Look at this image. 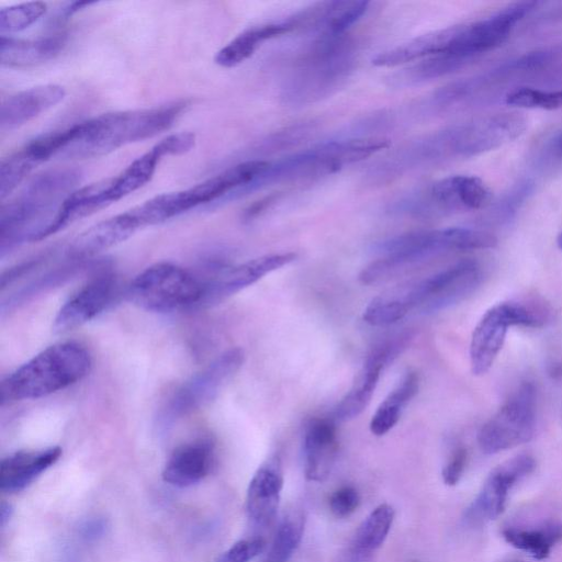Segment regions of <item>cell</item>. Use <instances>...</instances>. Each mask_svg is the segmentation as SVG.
<instances>
[{"instance_id": "5", "label": "cell", "mask_w": 562, "mask_h": 562, "mask_svg": "<svg viewBox=\"0 0 562 562\" xmlns=\"http://www.w3.org/2000/svg\"><path fill=\"white\" fill-rule=\"evenodd\" d=\"M355 61L356 48L350 40L324 35L300 61L284 88V98L307 103L329 94L349 77Z\"/></svg>"}, {"instance_id": "40", "label": "cell", "mask_w": 562, "mask_h": 562, "mask_svg": "<svg viewBox=\"0 0 562 562\" xmlns=\"http://www.w3.org/2000/svg\"><path fill=\"white\" fill-rule=\"evenodd\" d=\"M468 462V451L464 447L457 448L446 465L441 475L446 485L453 486L458 484L463 475Z\"/></svg>"}, {"instance_id": "42", "label": "cell", "mask_w": 562, "mask_h": 562, "mask_svg": "<svg viewBox=\"0 0 562 562\" xmlns=\"http://www.w3.org/2000/svg\"><path fill=\"white\" fill-rule=\"evenodd\" d=\"M549 149L553 156L562 159V132L551 140Z\"/></svg>"}, {"instance_id": "2", "label": "cell", "mask_w": 562, "mask_h": 562, "mask_svg": "<svg viewBox=\"0 0 562 562\" xmlns=\"http://www.w3.org/2000/svg\"><path fill=\"white\" fill-rule=\"evenodd\" d=\"M74 168H55L35 176L0 210V250L4 252L23 241H38L55 217L59 205L80 181Z\"/></svg>"}, {"instance_id": "22", "label": "cell", "mask_w": 562, "mask_h": 562, "mask_svg": "<svg viewBox=\"0 0 562 562\" xmlns=\"http://www.w3.org/2000/svg\"><path fill=\"white\" fill-rule=\"evenodd\" d=\"M67 36L55 34L36 40H16L1 35L0 61L2 66L22 68L41 65L56 57L66 46Z\"/></svg>"}, {"instance_id": "31", "label": "cell", "mask_w": 562, "mask_h": 562, "mask_svg": "<svg viewBox=\"0 0 562 562\" xmlns=\"http://www.w3.org/2000/svg\"><path fill=\"white\" fill-rule=\"evenodd\" d=\"M161 158L162 155L154 146L150 150L135 159L119 176L111 178L109 188L110 201L112 203L116 202L145 186L153 178Z\"/></svg>"}, {"instance_id": "14", "label": "cell", "mask_w": 562, "mask_h": 562, "mask_svg": "<svg viewBox=\"0 0 562 562\" xmlns=\"http://www.w3.org/2000/svg\"><path fill=\"white\" fill-rule=\"evenodd\" d=\"M296 254L281 252L260 256L237 266L223 268L206 283L200 305L217 303L236 292L254 284L266 274L278 270L293 260Z\"/></svg>"}, {"instance_id": "43", "label": "cell", "mask_w": 562, "mask_h": 562, "mask_svg": "<svg viewBox=\"0 0 562 562\" xmlns=\"http://www.w3.org/2000/svg\"><path fill=\"white\" fill-rule=\"evenodd\" d=\"M12 509L10 505L2 503L1 504V510H0V517H1V525H4L5 520L10 517Z\"/></svg>"}, {"instance_id": "12", "label": "cell", "mask_w": 562, "mask_h": 562, "mask_svg": "<svg viewBox=\"0 0 562 562\" xmlns=\"http://www.w3.org/2000/svg\"><path fill=\"white\" fill-rule=\"evenodd\" d=\"M492 193L482 179L475 176L454 175L436 181L428 191L404 202V210L416 215L435 211H473L485 207Z\"/></svg>"}, {"instance_id": "15", "label": "cell", "mask_w": 562, "mask_h": 562, "mask_svg": "<svg viewBox=\"0 0 562 562\" xmlns=\"http://www.w3.org/2000/svg\"><path fill=\"white\" fill-rule=\"evenodd\" d=\"M119 293L113 276L102 274L82 285L59 308L54 319L55 333L80 327L106 310Z\"/></svg>"}, {"instance_id": "36", "label": "cell", "mask_w": 562, "mask_h": 562, "mask_svg": "<svg viewBox=\"0 0 562 562\" xmlns=\"http://www.w3.org/2000/svg\"><path fill=\"white\" fill-rule=\"evenodd\" d=\"M505 102L517 108L557 110L562 108V90L544 91L521 87L508 92Z\"/></svg>"}, {"instance_id": "19", "label": "cell", "mask_w": 562, "mask_h": 562, "mask_svg": "<svg viewBox=\"0 0 562 562\" xmlns=\"http://www.w3.org/2000/svg\"><path fill=\"white\" fill-rule=\"evenodd\" d=\"M338 450L337 427L329 418H315L306 427L303 440L304 473L308 481L326 480Z\"/></svg>"}, {"instance_id": "32", "label": "cell", "mask_w": 562, "mask_h": 562, "mask_svg": "<svg viewBox=\"0 0 562 562\" xmlns=\"http://www.w3.org/2000/svg\"><path fill=\"white\" fill-rule=\"evenodd\" d=\"M304 530L299 513L286 515L279 524L265 562H288L297 549Z\"/></svg>"}, {"instance_id": "4", "label": "cell", "mask_w": 562, "mask_h": 562, "mask_svg": "<svg viewBox=\"0 0 562 562\" xmlns=\"http://www.w3.org/2000/svg\"><path fill=\"white\" fill-rule=\"evenodd\" d=\"M89 351L75 341L47 347L2 382V402L40 398L81 380L90 370Z\"/></svg>"}, {"instance_id": "21", "label": "cell", "mask_w": 562, "mask_h": 562, "mask_svg": "<svg viewBox=\"0 0 562 562\" xmlns=\"http://www.w3.org/2000/svg\"><path fill=\"white\" fill-rule=\"evenodd\" d=\"M60 456V447L20 450L9 454L2 459L0 464V490L4 493L24 490L50 468Z\"/></svg>"}, {"instance_id": "20", "label": "cell", "mask_w": 562, "mask_h": 562, "mask_svg": "<svg viewBox=\"0 0 562 562\" xmlns=\"http://www.w3.org/2000/svg\"><path fill=\"white\" fill-rule=\"evenodd\" d=\"M66 95L59 85H42L16 92L3 100L0 110L1 131H11L58 104Z\"/></svg>"}, {"instance_id": "3", "label": "cell", "mask_w": 562, "mask_h": 562, "mask_svg": "<svg viewBox=\"0 0 562 562\" xmlns=\"http://www.w3.org/2000/svg\"><path fill=\"white\" fill-rule=\"evenodd\" d=\"M496 244L491 233L465 227L405 233L375 245L381 257L361 270L359 281L378 284L439 254L493 248Z\"/></svg>"}, {"instance_id": "29", "label": "cell", "mask_w": 562, "mask_h": 562, "mask_svg": "<svg viewBox=\"0 0 562 562\" xmlns=\"http://www.w3.org/2000/svg\"><path fill=\"white\" fill-rule=\"evenodd\" d=\"M414 308L409 295V285L392 289L370 301L362 313L363 321L375 327L397 323Z\"/></svg>"}, {"instance_id": "37", "label": "cell", "mask_w": 562, "mask_h": 562, "mask_svg": "<svg viewBox=\"0 0 562 562\" xmlns=\"http://www.w3.org/2000/svg\"><path fill=\"white\" fill-rule=\"evenodd\" d=\"M360 497L352 486H341L329 497V509L336 518L349 517L359 506Z\"/></svg>"}, {"instance_id": "33", "label": "cell", "mask_w": 562, "mask_h": 562, "mask_svg": "<svg viewBox=\"0 0 562 562\" xmlns=\"http://www.w3.org/2000/svg\"><path fill=\"white\" fill-rule=\"evenodd\" d=\"M41 165L25 148L3 158L0 164V199L3 201L25 179L30 172Z\"/></svg>"}, {"instance_id": "30", "label": "cell", "mask_w": 562, "mask_h": 562, "mask_svg": "<svg viewBox=\"0 0 562 562\" xmlns=\"http://www.w3.org/2000/svg\"><path fill=\"white\" fill-rule=\"evenodd\" d=\"M395 512L389 504L376 506L359 526L352 542V553L360 559H366L385 541Z\"/></svg>"}, {"instance_id": "38", "label": "cell", "mask_w": 562, "mask_h": 562, "mask_svg": "<svg viewBox=\"0 0 562 562\" xmlns=\"http://www.w3.org/2000/svg\"><path fill=\"white\" fill-rule=\"evenodd\" d=\"M263 548L265 541L260 538L243 539L227 549L217 562H250Z\"/></svg>"}, {"instance_id": "8", "label": "cell", "mask_w": 562, "mask_h": 562, "mask_svg": "<svg viewBox=\"0 0 562 562\" xmlns=\"http://www.w3.org/2000/svg\"><path fill=\"white\" fill-rule=\"evenodd\" d=\"M536 429V390L524 382L499 409L482 425L477 443L486 454H494L526 443Z\"/></svg>"}, {"instance_id": "7", "label": "cell", "mask_w": 562, "mask_h": 562, "mask_svg": "<svg viewBox=\"0 0 562 562\" xmlns=\"http://www.w3.org/2000/svg\"><path fill=\"white\" fill-rule=\"evenodd\" d=\"M527 120L517 112L473 119L438 132L445 159L468 158L497 149L525 133Z\"/></svg>"}, {"instance_id": "1", "label": "cell", "mask_w": 562, "mask_h": 562, "mask_svg": "<svg viewBox=\"0 0 562 562\" xmlns=\"http://www.w3.org/2000/svg\"><path fill=\"white\" fill-rule=\"evenodd\" d=\"M188 106L177 100L150 109L105 113L63 130V147L57 157H100L131 143L150 138L172 126Z\"/></svg>"}, {"instance_id": "34", "label": "cell", "mask_w": 562, "mask_h": 562, "mask_svg": "<svg viewBox=\"0 0 562 562\" xmlns=\"http://www.w3.org/2000/svg\"><path fill=\"white\" fill-rule=\"evenodd\" d=\"M368 7V1H329L323 35H345L366 14Z\"/></svg>"}, {"instance_id": "26", "label": "cell", "mask_w": 562, "mask_h": 562, "mask_svg": "<svg viewBox=\"0 0 562 562\" xmlns=\"http://www.w3.org/2000/svg\"><path fill=\"white\" fill-rule=\"evenodd\" d=\"M384 368L385 366L380 359L369 353L352 387L341 398L335 409V417L337 419L341 422L351 420L366 409Z\"/></svg>"}, {"instance_id": "24", "label": "cell", "mask_w": 562, "mask_h": 562, "mask_svg": "<svg viewBox=\"0 0 562 562\" xmlns=\"http://www.w3.org/2000/svg\"><path fill=\"white\" fill-rule=\"evenodd\" d=\"M292 31L293 26L289 19L251 26L221 48L214 61L221 67H235L248 59L263 42Z\"/></svg>"}, {"instance_id": "28", "label": "cell", "mask_w": 562, "mask_h": 562, "mask_svg": "<svg viewBox=\"0 0 562 562\" xmlns=\"http://www.w3.org/2000/svg\"><path fill=\"white\" fill-rule=\"evenodd\" d=\"M418 387L419 379L416 372H407L378 406L370 420V431L375 436L389 432L398 422L403 408L417 394Z\"/></svg>"}, {"instance_id": "39", "label": "cell", "mask_w": 562, "mask_h": 562, "mask_svg": "<svg viewBox=\"0 0 562 562\" xmlns=\"http://www.w3.org/2000/svg\"><path fill=\"white\" fill-rule=\"evenodd\" d=\"M195 144V135L191 132H180L170 134L158 142L155 147L165 156L182 155L193 148Z\"/></svg>"}, {"instance_id": "41", "label": "cell", "mask_w": 562, "mask_h": 562, "mask_svg": "<svg viewBox=\"0 0 562 562\" xmlns=\"http://www.w3.org/2000/svg\"><path fill=\"white\" fill-rule=\"evenodd\" d=\"M95 3L97 2H91V1H76V2L68 3L66 7L63 8L61 15L64 18H69L74 13L80 11L81 9H83L86 7H90Z\"/></svg>"}, {"instance_id": "6", "label": "cell", "mask_w": 562, "mask_h": 562, "mask_svg": "<svg viewBox=\"0 0 562 562\" xmlns=\"http://www.w3.org/2000/svg\"><path fill=\"white\" fill-rule=\"evenodd\" d=\"M127 295L146 311L171 313L200 305L203 283L179 266L158 262L134 278Z\"/></svg>"}, {"instance_id": "25", "label": "cell", "mask_w": 562, "mask_h": 562, "mask_svg": "<svg viewBox=\"0 0 562 562\" xmlns=\"http://www.w3.org/2000/svg\"><path fill=\"white\" fill-rule=\"evenodd\" d=\"M451 35L452 26L423 34L380 53L372 59V64L376 67H396L443 54L448 49Z\"/></svg>"}, {"instance_id": "27", "label": "cell", "mask_w": 562, "mask_h": 562, "mask_svg": "<svg viewBox=\"0 0 562 562\" xmlns=\"http://www.w3.org/2000/svg\"><path fill=\"white\" fill-rule=\"evenodd\" d=\"M504 540L536 560L547 559L562 540V524L547 522L535 528L508 527L502 531Z\"/></svg>"}, {"instance_id": "17", "label": "cell", "mask_w": 562, "mask_h": 562, "mask_svg": "<svg viewBox=\"0 0 562 562\" xmlns=\"http://www.w3.org/2000/svg\"><path fill=\"white\" fill-rule=\"evenodd\" d=\"M214 446L207 439H198L177 447L162 470V480L177 487L199 483L212 470Z\"/></svg>"}, {"instance_id": "9", "label": "cell", "mask_w": 562, "mask_h": 562, "mask_svg": "<svg viewBox=\"0 0 562 562\" xmlns=\"http://www.w3.org/2000/svg\"><path fill=\"white\" fill-rule=\"evenodd\" d=\"M543 317L521 303H498L484 313L470 342V363L474 375L485 374L499 353L510 326L539 327Z\"/></svg>"}, {"instance_id": "16", "label": "cell", "mask_w": 562, "mask_h": 562, "mask_svg": "<svg viewBox=\"0 0 562 562\" xmlns=\"http://www.w3.org/2000/svg\"><path fill=\"white\" fill-rule=\"evenodd\" d=\"M282 487L281 463L272 457L257 469L247 488L246 512L254 522L265 526L274 519Z\"/></svg>"}, {"instance_id": "18", "label": "cell", "mask_w": 562, "mask_h": 562, "mask_svg": "<svg viewBox=\"0 0 562 562\" xmlns=\"http://www.w3.org/2000/svg\"><path fill=\"white\" fill-rule=\"evenodd\" d=\"M143 228L133 210L101 221L79 234L70 244L71 258L83 259L113 247Z\"/></svg>"}, {"instance_id": "23", "label": "cell", "mask_w": 562, "mask_h": 562, "mask_svg": "<svg viewBox=\"0 0 562 562\" xmlns=\"http://www.w3.org/2000/svg\"><path fill=\"white\" fill-rule=\"evenodd\" d=\"M111 178L74 190L61 202L58 211L45 233V238L57 233L69 224L81 220L108 206Z\"/></svg>"}, {"instance_id": "11", "label": "cell", "mask_w": 562, "mask_h": 562, "mask_svg": "<svg viewBox=\"0 0 562 562\" xmlns=\"http://www.w3.org/2000/svg\"><path fill=\"white\" fill-rule=\"evenodd\" d=\"M244 360L245 353L241 348L236 347L223 352L175 394L162 420L173 422L210 403L239 370Z\"/></svg>"}, {"instance_id": "10", "label": "cell", "mask_w": 562, "mask_h": 562, "mask_svg": "<svg viewBox=\"0 0 562 562\" xmlns=\"http://www.w3.org/2000/svg\"><path fill=\"white\" fill-rule=\"evenodd\" d=\"M482 278V269L476 261L462 260L411 283L415 308L424 314L449 308L473 293L481 284Z\"/></svg>"}, {"instance_id": "44", "label": "cell", "mask_w": 562, "mask_h": 562, "mask_svg": "<svg viewBox=\"0 0 562 562\" xmlns=\"http://www.w3.org/2000/svg\"><path fill=\"white\" fill-rule=\"evenodd\" d=\"M558 247L562 250V232L560 233L558 237Z\"/></svg>"}, {"instance_id": "13", "label": "cell", "mask_w": 562, "mask_h": 562, "mask_svg": "<svg viewBox=\"0 0 562 562\" xmlns=\"http://www.w3.org/2000/svg\"><path fill=\"white\" fill-rule=\"evenodd\" d=\"M536 467L529 454L516 456L494 468L476 497L464 512V521L472 527L496 519L505 509L510 490Z\"/></svg>"}, {"instance_id": "35", "label": "cell", "mask_w": 562, "mask_h": 562, "mask_svg": "<svg viewBox=\"0 0 562 562\" xmlns=\"http://www.w3.org/2000/svg\"><path fill=\"white\" fill-rule=\"evenodd\" d=\"M46 9V3L40 1L21 3L1 9V35H5V33L20 32L27 29L44 15Z\"/></svg>"}]
</instances>
